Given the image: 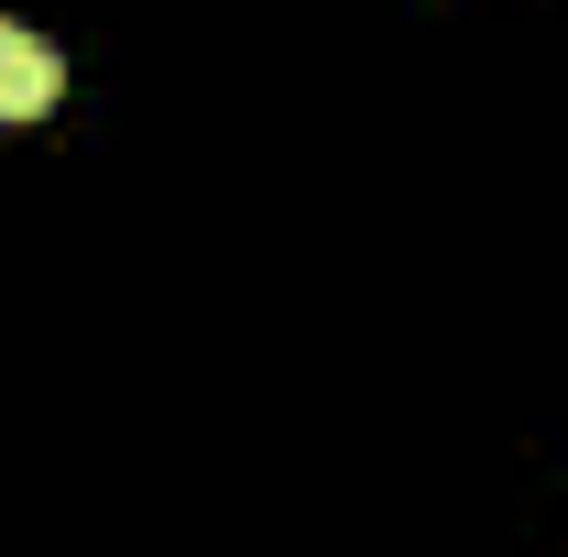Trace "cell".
I'll use <instances>...</instances> for the list:
<instances>
[{"mask_svg":"<svg viewBox=\"0 0 568 557\" xmlns=\"http://www.w3.org/2000/svg\"><path fill=\"white\" fill-rule=\"evenodd\" d=\"M55 88H67V55H55L44 33L0 22V121H44V110H55Z\"/></svg>","mask_w":568,"mask_h":557,"instance_id":"obj_1","label":"cell"}]
</instances>
